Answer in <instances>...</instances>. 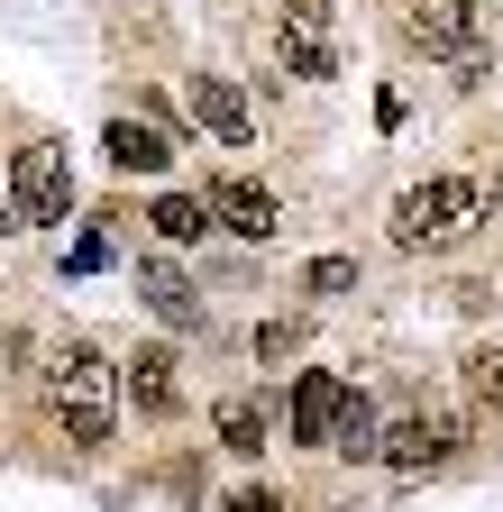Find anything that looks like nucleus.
<instances>
[{
    "label": "nucleus",
    "instance_id": "obj_1",
    "mask_svg": "<svg viewBox=\"0 0 503 512\" xmlns=\"http://www.w3.org/2000/svg\"><path fill=\"white\" fill-rule=\"evenodd\" d=\"M55 412H65V439L74 448H101L110 439V357L92 339H74L55 357Z\"/></svg>",
    "mask_w": 503,
    "mask_h": 512
},
{
    "label": "nucleus",
    "instance_id": "obj_2",
    "mask_svg": "<svg viewBox=\"0 0 503 512\" xmlns=\"http://www.w3.org/2000/svg\"><path fill=\"white\" fill-rule=\"evenodd\" d=\"M476 202H485V192H476L467 174H439V183H412L403 202H394V247H439V238H458V229L476 220Z\"/></svg>",
    "mask_w": 503,
    "mask_h": 512
},
{
    "label": "nucleus",
    "instance_id": "obj_3",
    "mask_svg": "<svg viewBox=\"0 0 503 512\" xmlns=\"http://www.w3.org/2000/svg\"><path fill=\"white\" fill-rule=\"evenodd\" d=\"M284 74H302V83L339 74V19H330V0H284Z\"/></svg>",
    "mask_w": 503,
    "mask_h": 512
},
{
    "label": "nucleus",
    "instance_id": "obj_4",
    "mask_svg": "<svg viewBox=\"0 0 503 512\" xmlns=\"http://www.w3.org/2000/svg\"><path fill=\"white\" fill-rule=\"evenodd\" d=\"M10 202H19L28 229H37V220H65V211H74L65 156H55V147H19V156H10Z\"/></svg>",
    "mask_w": 503,
    "mask_h": 512
},
{
    "label": "nucleus",
    "instance_id": "obj_5",
    "mask_svg": "<svg viewBox=\"0 0 503 512\" xmlns=\"http://www.w3.org/2000/svg\"><path fill=\"white\" fill-rule=\"evenodd\" d=\"M202 202H211V220H220V229H238V238H275V229H284V202H275L257 174H220Z\"/></svg>",
    "mask_w": 503,
    "mask_h": 512
},
{
    "label": "nucleus",
    "instance_id": "obj_6",
    "mask_svg": "<svg viewBox=\"0 0 503 512\" xmlns=\"http://www.w3.org/2000/svg\"><path fill=\"white\" fill-rule=\"evenodd\" d=\"M339 421H348V384H339L330 366H311V375L293 384V439H302V448H330Z\"/></svg>",
    "mask_w": 503,
    "mask_h": 512
},
{
    "label": "nucleus",
    "instance_id": "obj_7",
    "mask_svg": "<svg viewBox=\"0 0 503 512\" xmlns=\"http://www.w3.org/2000/svg\"><path fill=\"white\" fill-rule=\"evenodd\" d=\"M403 28L430 55H467L476 46V0H403Z\"/></svg>",
    "mask_w": 503,
    "mask_h": 512
},
{
    "label": "nucleus",
    "instance_id": "obj_8",
    "mask_svg": "<svg viewBox=\"0 0 503 512\" xmlns=\"http://www.w3.org/2000/svg\"><path fill=\"white\" fill-rule=\"evenodd\" d=\"M193 119L211 128L220 147H257V110H247V92H238V83H220V74H202V83H193Z\"/></svg>",
    "mask_w": 503,
    "mask_h": 512
},
{
    "label": "nucleus",
    "instance_id": "obj_9",
    "mask_svg": "<svg viewBox=\"0 0 503 512\" xmlns=\"http://www.w3.org/2000/svg\"><path fill=\"white\" fill-rule=\"evenodd\" d=\"M449 448H458V421H394L385 430V467H403V476H421V467H439V458H449Z\"/></svg>",
    "mask_w": 503,
    "mask_h": 512
},
{
    "label": "nucleus",
    "instance_id": "obj_10",
    "mask_svg": "<svg viewBox=\"0 0 503 512\" xmlns=\"http://www.w3.org/2000/svg\"><path fill=\"white\" fill-rule=\"evenodd\" d=\"M129 403H138L147 421H174V412H183V384H174V348H138V357H129Z\"/></svg>",
    "mask_w": 503,
    "mask_h": 512
},
{
    "label": "nucleus",
    "instance_id": "obj_11",
    "mask_svg": "<svg viewBox=\"0 0 503 512\" xmlns=\"http://www.w3.org/2000/svg\"><path fill=\"white\" fill-rule=\"evenodd\" d=\"M138 293H147V311H156V320H174V330H202V293L183 284L165 256H156V266H138Z\"/></svg>",
    "mask_w": 503,
    "mask_h": 512
},
{
    "label": "nucleus",
    "instance_id": "obj_12",
    "mask_svg": "<svg viewBox=\"0 0 503 512\" xmlns=\"http://www.w3.org/2000/svg\"><path fill=\"white\" fill-rule=\"evenodd\" d=\"M101 147H110L119 174H156V165H165V138H156L147 119H110V138H101Z\"/></svg>",
    "mask_w": 503,
    "mask_h": 512
},
{
    "label": "nucleus",
    "instance_id": "obj_13",
    "mask_svg": "<svg viewBox=\"0 0 503 512\" xmlns=\"http://www.w3.org/2000/svg\"><path fill=\"white\" fill-rule=\"evenodd\" d=\"M147 220H156V238H165V247H193V238L211 229V202H193V192H165Z\"/></svg>",
    "mask_w": 503,
    "mask_h": 512
},
{
    "label": "nucleus",
    "instance_id": "obj_14",
    "mask_svg": "<svg viewBox=\"0 0 503 512\" xmlns=\"http://www.w3.org/2000/svg\"><path fill=\"white\" fill-rule=\"evenodd\" d=\"M211 430H220L229 458H257V448H266V412L247 403V394H238V403H220V421H211Z\"/></svg>",
    "mask_w": 503,
    "mask_h": 512
},
{
    "label": "nucleus",
    "instance_id": "obj_15",
    "mask_svg": "<svg viewBox=\"0 0 503 512\" xmlns=\"http://www.w3.org/2000/svg\"><path fill=\"white\" fill-rule=\"evenodd\" d=\"M330 448H348V458H385V430H375V412L348 394V421H339V439Z\"/></svg>",
    "mask_w": 503,
    "mask_h": 512
},
{
    "label": "nucleus",
    "instance_id": "obj_16",
    "mask_svg": "<svg viewBox=\"0 0 503 512\" xmlns=\"http://www.w3.org/2000/svg\"><path fill=\"white\" fill-rule=\"evenodd\" d=\"M467 394L476 403H503V348H476L467 357Z\"/></svg>",
    "mask_w": 503,
    "mask_h": 512
},
{
    "label": "nucleus",
    "instance_id": "obj_17",
    "mask_svg": "<svg viewBox=\"0 0 503 512\" xmlns=\"http://www.w3.org/2000/svg\"><path fill=\"white\" fill-rule=\"evenodd\" d=\"M302 284H311V293H348V284H357V266H348V256H311Z\"/></svg>",
    "mask_w": 503,
    "mask_h": 512
},
{
    "label": "nucleus",
    "instance_id": "obj_18",
    "mask_svg": "<svg viewBox=\"0 0 503 512\" xmlns=\"http://www.w3.org/2000/svg\"><path fill=\"white\" fill-rule=\"evenodd\" d=\"M302 348V320H266V330H257V357H293Z\"/></svg>",
    "mask_w": 503,
    "mask_h": 512
},
{
    "label": "nucleus",
    "instance_id": "obj_19",
    "mask_svg": "<svg viewBox=\"0 0 503 512\" xmlns=\"http://www.w3.org/2000/svg\"><path fill=\"white\" fill-rule=\"evenodd\" d=\"M74 275H92V266H110V238H74V256H65Z\"/></svg>",
    "mask_w": 503,
    "mask_h": 512
},
{
    "label": "nucleus",
    "instance_id": "obj_20",
    "mask_svg": "<svg viewBox=\"0 0 503 512\" xmlns=\"http://www.w3.org/2000/svg\"><path fill=\"white\" fill-rule=\"evenodd\" d=\"M220 512H284V503H275V494H266V485H238V494H229V503H220Z\"/></svg>",
    "mask_w": 503,
    "mask_h": 512
},
{
    "label": "nucleus",
    "instance_id": "obj_21",
    "mask_svg": "<svg viewBox=\"0 0 503 512\" xmlns=\"http://www.w3.org/2000/svg\"><path fill=\"white\" fill-rule=\"evenodd\" d=\"M0 229H28V220H19V202H10V174H0Z\"/></svg>",
    "mask_w": 503,
    "mask_h": 512
},
{
    "label": "nucleus",
    "instance_id": "obj_22",
    "mask_svg": "<svg viewBox=\"0 0 503 512\" xmlns=\"http://www.w3.org/2000/svg\"><path fill=\"white\" fill-rule=\"evenodd\" d=\"M494 202H503V183H494Z\"/></svg>",
    "mask_w": 503,
    "mask_h": 512
}]
</instances>
